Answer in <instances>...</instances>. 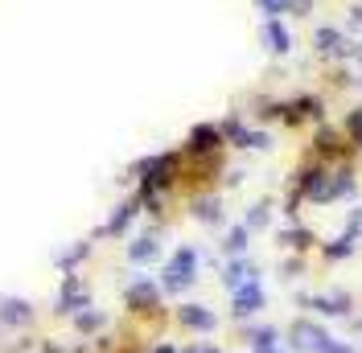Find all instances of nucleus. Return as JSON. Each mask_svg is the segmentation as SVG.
Listing matches in <instances>:
<instances>
[{"mask_svg":"<svg viewBox=\"0 0 362 353\" xmlns=\"http://www.w3.org/2000/svg\"><path fill=\"white\" fill-rule=\"evenodd\" d=\"M284 349L288 353H358V345L334 337L329 325L317 321V316H296L288 325V333H284Z\"/></svg>","mask_w":362,"mask_h":353,"instance_id":"1","label":"nucleus"},{"mask_svg":"<svg viewBox=\"0 0 362 353\" xmlns=\"http://www.w3.org/2000/svg\"><path fill=\"white\" fill-rule=\"evenodd\" d=\"M296 304L300 309H309L317 321H350L354 316V296L346 292V287H329V292H305V296H296Z\"/></svg>","mask_w":362,"mask_h":353,"instance_id":"2","label":"nucleus"},{"mask_svg":"<svg viewBox=\"0 0 362 353\" xmlns=\"http://www.w3.org/2000/svg\"><path fill=\"white\" fill-rule=\"evenodd\" d=\"M329 103H325V95H317V90H305V95H293V99H280V124H288V128H309V124H325L329 115Z\"/></svg>","mask_w":362,"mask_h":353,"instance_id":"3","label":"nucleus"},{"mask_svg":"<svg viewBox=\"0 0 362 353\" xmlns=\"http://www.w3.org/2000/svg\"><path fill=\"white\" fill-rule=\"evenodd\" d=\"M194 284H198V251L194 246H177L169 255V263L160 267V292L177 296V292H185Z\"/></svg>","mask_w":362,"mask_h":353,"instance_id":"4","label":"nucleus"},{"mask_svg":"<svg viewBox=\"0 0 362 353\" xmlns=\"http://www.w3.org/2000/svg\"><path fill=\"white\" fill-rule=\"evenodd\" d=\"M358 148L346 140L341 128H334L329 119L325 124H317L313 128V160H325V164H341V160H354Z\"/></svg>","mask_w":362,"mask_h":353,"instance_id":"5","label":"nucleus"},{"mask_svg":"<svg viewBox=\"0 0 362 353\" xmlns=\"http://www.w3.org/2000/svg\"><path fill=\"white\" fill-rule=\"evenodd\" d=\"M350 37H346V29H338V25H317L313 29V54L321 58V62H350Z\"/></svg>","mask_w":362,"mask_h":353,"instance_id":"6","label":"nucleus"},{"mask_svg":"<svg viewBox=\"0 0 362 353\" xmlns=\"http://www.w3.org/2000/svg\"><path fill=\"white\" fill-rule=\"evenodd\" d=\"M218 128H223V140L230 144V148H272V132L251 128L243 115H226Z\"/></svg>","mask_w":362,"mask_h":353,"instance_id":"7","label":"nucleus"},{"mask_svg":"<svg viewBox=\"0 0 362 353\" xmlns=\"http://www.w3.org/2000/svg\"><path fill=\"white\" fill-rule=\"evenodd\" d=\"M264 309H268V292H264L259 280H251V284L230 292V316H235V321H255Z\"/></svg>","mask_w":362,"mask_h":353,"instance_id":"8","label":"nucleus"},{"mask_svg":"<svg viewBox=\"0 0 362 353\" xmlns=\"http://www.w3.org/2000/svg\"><path fill=\"white\" fill-rule=\"evenodd\" d=\"M223 148L226 140L218 124H198L185 140V156H194V160H214V156H223Z\"/></svg>","mask_w":362,"mask_h":353,"instance_id":"9","label":"nucleus"},{"mask_svg":"<svg viewBox=\"0 0 362 353\" xmlns=\"http://www.w3.org/2000/svg\"><path fill=\"white\" fill-rule=\"evenodd\" d=\"M259 42H264V49H268L272 58H288L293 45H296V37H293V29H288L284 17H272V21L259 25Z\"/></svg>","mask_w":362,"mask_h":353,"instance_id":"10","label":"nucleus"},{"mask_svg":"<svg viewBox=\"0 0 362 353\" xmlns=\"http://www.w3.org/2000/svg\"><path fill=\"white\" fill-rule=\"evenodd\" d=\"M124 300H128V309L132 312H153L160 304V284L157 280H148V275H136L132 284L124 287Z\"/></svg>","mask_w":362,"mask_h":353,"instance_id":"11","label":"nucleus"},{"mask_svg":"<svg viewBox=\"0 0 362 353\" xmlns=\"http://www.w3.org/2000/svg\"><path fill=\"white\" fill-rule=\"evenodd\" d=\"M358 189V173H354V160H341V164H329V205L334 201H350Z\"/></svg>","mask_w":362,"mask_h":353,"instance_id":"12","label":"nucleus"},{"mask_svg":"<svg viewBox=\"0 0 362 353\" xmlns=\"http://www.w3.org/2000/svg\"><path fill=\"white\" fill-rule=\"evenodd\" d=\"M83 309H90V292L70 271L66 280H62V287H58V312H83Z\"/></svg>","mask_w":362,"mask_h":353,"instance_id":"13","label":"nucleus"},{"mask_svg":"<svg viewBox=\"0 0 362 353\" xmlns=\"http://www.w3.org/2000/svg\"><path fill=\"white\" fill-rule=\"evenodd\" d=\"M251 280H259V267L251 263L247 255H235V259H226V263H223V287H226V292L251 284Z\"/></svg>","mask_w":362,"mask_h":353,"instance_id":"14","label":"nucleus"},{"mask_svg":"<svg viewBox=\"0 0 362 353\" xmlns=\"http://www.w3.org/2000/svg\"><path fill=\"white\" fill-rule=\"evenodd\" d=\"M177 321H181L189 333H214V325H218V316L206 309V304H181V309H177Z\"/></svg>","mask_w":362,"mask_h":353,"instance_id":"15","label":"nucleus"},{"mask_svg":"<svg viewBox=\"0 0 362 353\" xmlns=\"http://www.w3.org/2000/svg\"><path fill=\"white\" fill-rule=\"evenodd\" d=\"M317 251H321V259L325 263H346L354 251H358V243L341 230V234H334V239H325V243H317Z\"/></svg>","mask_w":362,"mask_h":353,"instance_id":"16","label":"nucleus"},{"mask_svg":"<svg viewBox=\"0 0 362 353\" xmlns=\"http://www.w3.org/2000/svg\"><path fill=\"white\" fill-rule=\"evenodd\" d=\"M243 341H247L251 349H280L284 345V333L276 329V325H247L243 329Z\"/></svg>","mask_w":362,"mask_h":353,"instance_id":"17","label":"nucleus"},{"mask_svg":"<svg viewBox=\"0 0 362 353\" xmlns=\"http://www.w3.org/2000/svg\"><path fill=\"white\" fill-rule=\"evenodd\" d=\"M29 316H33V304L29 300H21V296H4L0 300V325L17 329V325H29Z\"/></svg>","mask_w":362,"mask_h":353,"instance_id":"18","label":"nucleus"},{"mask_svg":"<svg viewBox=\"0 0 362 353\" xmlns=\"http://www.w3.org/2000/svg\"><path fill=\"white\" fill-rule=\"evenodd\" d=\"M280 243L288 246V251H296V255H309V251H317V234L309 230V226H284L280 230Z\"/></svg>","mask_w":362,"mask_h":353,"instance_id":"19","label":"nucleus"},{"mask_svg":"<svg viewBox=\"0 0 362 353\" xmlns=\"http://www.w3.org/2000/svg\"><path fill=\"white\" fill-rule=\"evenodd\" d=\"M140 214V198H132V201H124V205H115V214L107 218V226H103V234H112V239H119L128 226H132V218Z\"/></svg>","mask_w":362,"mask_h":353,"instance_id":"20","label":"nucleus"},{"mask_svg":"<svg viewBox=\"0 0 362 353\" xmlns=\"http://www.w3.org/2000/svg\"><path fill=\"white\" fill-rule=\"evenodd\" d=\"M247 246H251V230L243 226V222L226 226V234H223V255H226V259H235V255H247Z\"/></svg>","mask_w":362,"mask_h":353,"instance_id":"21","label":"nucleus"},{"mask_svg":"<svg viewBox=\"0 0 362 353\" xmlns=\"http://www.w3.org/2000/svg\"><path fill=\"white\" fill-rule=\"evenodd\" d=\"M194 218L202 222V226H223V198H214V193L198 198L194 201Z\"/></svg>","mask_w":362,"mask_h":353,"instance_id":"22","label":"nucleus"},{"mask_svg":"<svg viewBox=\"0 0 362 353\" xmlns=\"http://www.w3.org/2000/svg\"><path fill=\"white\" fill-rule=\"evenodd\" d=\"M157 239H153V234H140V239H132V243H128V259H132V263H153V259H157Z\"/></svg>","mask_w":362,"mask_h":353,"instance_id":"23","label":"nucleus"},{"mask_svg":"<svg viewBox=\"0 0 362 353\" xmlns=\"http://www.w3.org/2000/svg\"><path fill=\"white\" fill-rule=\"evenodd\" d=\"M338 128L346 132V140H350V144L362 152V103H354V107L346 111V119H341Z\"/></svg>","mask_w":362,"mask_h":353,"instance_id":"24","label":"nucleus"},{"mask_svg":"<svg viewBox=\"0 0 362 353\" xmlns=\"http://www.w3.org/2000/svg\"><path fill=\"white\" fill-rule=\"evenodd\" d=\"M268 222H272V201L264 198V201H255V205L247 210V218H243V226H247L251 234H255V230H268Z\"/></svg>","mask_w":362,"mask_h":353,"instance_id":"25","label":"nucleus"},{"mask_svg":"<svg viewBox=\"0 0 362 353\" xmlns=\"http://www.w3.org/2000/svg\"><path fill=\"white\" fill-rule=\"evenodd\" d=\"M255 8L264 13V21H272V17H284L288 21L293 17V4L288 0H255Z\"/></svg>","mask_w":362,"mask_h":353,"instance_id":"26","label":"nucleus"},{"mask_svg":"<svg viewBox=\"0 0 362 353\" xmlns=\"http://www.w3.org/2000/svg\"><path fill=\"white\" fill-rule=\"evenodd\" d=\"M103 312H95V309H83V312H74V325H78V333H99L103 329Z\"/></svg>","mask_w":362,"mask_h":353,"instance_id":"27","label":"nucleus"},{"mask_svg":"<svg viewBox=\"0 0 362 353\" xmlns=\"http://www.w3.org/2000/svg\"><path fill=\"white\" fill-rule=\"evenodd\" d=\"M87 255H90V243H78V246H74V251H66V255H58V267H62V271H66V275H70V271H74V267L83 263Z\"/></svg>","mask_w":362,"mask_h":353,"instance_id":"28","label":"nucleus"},{"mask_svg":"<svg viewBox=\"0 0 362 353\" xmlns=\"http://www.w3.org/2000/svg\"><path fill=\"white\" fill-rule=\"evenodd\" d=\"M341 230H346L354 243H362V205H354V210L346 214V226H341Z\"/></svg>","mask_w":362,"mask_h":353,"instance_id":"29","label":"nucleus"},{"mask_svg":"<svg viewBox=\"0 0 362 353\" xmlns=\"http://www.w3.org/2000/svg\"><path fill=\"white\" fill-rule=\"evenodd\" d=\"M346 25H350V29H354V33L362 37V0H358V4H350V8H346Z\"/></svg>","mask_w":362,"mask_h":353,"instance_id":"30","label":"nucleus"},{"mask_svg":"<svg viewBox=\"0 0 362 353\" xmlns=\"http://www.w3.org/2000/svg\"><path fill=\"white\" fill-rule=\"evenodd\" d=\"M293 4V17H313L317 13V0H288Z\"/></svg>","mask_w":362,"mask_h":353,"instance_id":"31","label":"nucleus"},{"mask_svg":"<svg viewBox=\"0 0 362 353\" xmlns=\"http://www.w3.org/2000/svg\"><path fill=\"white\" fill-rule=\"evenodd\" d=\"M185 353H223L218 345H210V341H198V345H189Z\"/></svg>","mask_w":362,"mask_h":353,"instance_id":"32","label":"nucleus"},{"mask_svg":"<svg viewBox=\"0 0 362 353\" xmlns=\"http://www.w3.org/2000/svg\"><path fill=\"white\" fill-rule=\"evenodd\" d=\"M350 62H354V66L362 70V37H358L354 45H350Z\"/></svg>","mask_w":362,"mask_h":353,"instance_id":"33","label":"nucleus"},{"mask_svg":"<svg viewBox=\"0 0 362 353\" xmlns=\"http://www.w3.org/2000/svg\"><path fill=\"white\" fill-rule=\"evenodd\" d=\"M350 329H354V337H362V316H350Z\"/></svg>","mask_w":362,"mask_h":353,"instance_id":"34","label":"nucleus"},{"mask_svg":"<svg viewBox=\"0 0 362 353\" xmlns=\"http://www.w3.org/2000/svg\"><path fill=\"white\" fill-rule=\"evenodd\" d=\"M153 353H177V345H157Z\"/></svg>","mask_w":362,"mask_h":353,"instance_id":"35","label":"nucleus"},{"mask_svg":"<svg viewBox=\"0 0 362 353\" xmlns=\"http://www.w3.org/2000/svg\"><path fill=\"white\" fill-rule=\"evenodd\" d=\"M251 353H288V349H284V345H280V349H251Z\"/></svg>","mask_w":362,"mask_h":353,"instance_id":"36","label":"nucleus"}]
</instances>
